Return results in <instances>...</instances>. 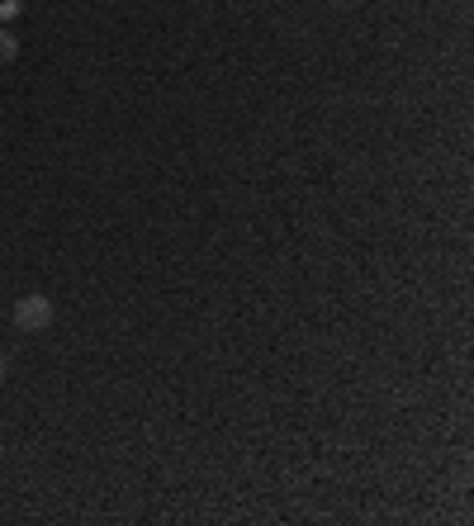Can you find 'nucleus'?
<instances>
[{"label": "nucleus", "instance_id": "obj_3", "mask_svg": "<svg viewBox=\"0 0 474 526\" xmlns=\"http://www.w3.org/2000/svg\"><path fill=\"white\" fill-rule=\"evenodd\" d=\"M24 10H29V0H0V24H15Z\"/></svg>", "mask_w": 474, "mask_h": 526}, {"label": "nucleus", "instance_id": "obj_5", "mask_svg": "<svg viewBox=\"0 0 474 526\" xmlns=\"http://www.w3.org/2000/svg\"><path fill=\"white\" fill-rule=\"evenodd\" d=\"M332 5H351V0H332Z\"/></svg>", "mask_w": 474, "mask_h": 526}, {"label": "nucleus", "instance_id": "obj_2", "mask_svg": "<svg viewBox=\"0 0 474 526\" xmlns=\"http://www.w3.org/2000/svg\"><path fill=\"white\" fill-rule=\"evenodd\" d=\"M19 57V34L10 24H0V62H15Z\"/></svg>", "mask_w": 474, "mask_h": 526}, {"label": "nucleus", "instance_id": "obj_1", "mask_svg": "<svg viewBox=\"0 0 474 526\" xmlns=\"http://www.w3.org/2000/svg\"><path fill=\"white\" fill-rule=\"evenodd\" d=\"M15 327L19 332H43V327H53V299H48V294H24L15 304Z\"/></svg>", "mask_w": 474, "mask_h": 526}, {"label": "nucleus", "instance_id": "obj_4", "mask_svg": "<svg viewBox=\"0 0 474 526\" xmlns=\"http://www.w3.org/2000/svg\"><path fill=\"white\" fill-rule=\"evenodd\" d=\"M10 380V356H5V351H0V384Z\"/></svg>", "mask_w": 474, "mask_h": 526}]
</instances>
